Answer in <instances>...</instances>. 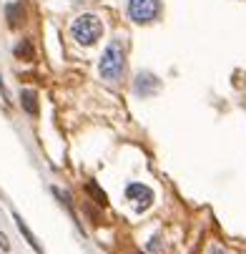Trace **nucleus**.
I'll use <instances>...</instances> for the list:
<instances>
[{
    "instance_id": "nucleus-1",
    "label": "nucleus",
    "mask_w": 246,
    "mask_h": 254,
    "mask_svg": "<svg viewBox=\"0 0 246 254\" xmlns=\"http://www.w3.org/2000/svg\"><path fill=\"white\" fill-rule=\"evenodd\" d=\"M70 35L81 43V46H93L100 35H103V23L91 15V13H83L73 20V25H70Z\"/></svg>"
},
{
    "instance_id": "nucleus-2",
    "label": "nucleus",
    "mask_w": 246,
    "mask_h": 254,
    "mask_svg": "<svg viewBox=\"0 0 246 254\" xmlns=\"http://www.w3.org/2000/svg\"><path fill=\"white\" fill-rule=\"evenodd\" d=\"M98 70H100V76L105 81H118L121 78V73H123V48H121L118 41H113L108 48H105Z\"/></svg>"
},
{
    "instance_id": "nucleus-3",
    "label": "nucleus",
    "mask_w": 246,
    "mask_h": 254,
    "mask_svg": "<svg viewBox=\"0 0 246 254\" xmlns=\"http://www.w3.org/2000/svg\"><path fill=\"white\" fill-rule=\"evenodd\" d=\"M128 13L136 23H151L161 13L158 0H128Z\"/></svg>"
},
{
    "instance_id": "nucleus-4",
    "label": "nucleus",
    "mask_w": 246,
    "mask_h": 254,
    "mask_svg": "<svg viewBox=\"0 0 246 254\" xmlns=\"http://www.w3.org/2000/svg\"><path fill=\"white\" fill-rule=\"evenodd\" d=\"M126 196H128V201H133V206L138 211H144V209H148L153 204V191L148 187H144V184H131L126 189Z\"/></svg>"
},
{
    "instance_id": "nucleus-5",
    "label": "nucleus",
    "mask_w": 246,
    "mask_h": 254,
    "mask_svg": "<svg viewBox=\"0 0 246 254\" xmlns=\"http://www.w3.org/2000/svg\"><path fill=\"white\" fill-rule=\"evenodd\" d=\"M13 216H15V224H18V229H20V234H23V237L28 239V244H30V247H33L35 252H38V254H43V247L38 244V239H35V234H33L30 229H28V224L23 222V216H20V214H13Z\"/></svg>"
},
{
    "instance_id": "nucleus-6",
    "label": "nucleus",
    "mask_w": 246,
    "mask_h": 254,
    "mask_svg": "<svg viewBox=\"0 0 246 254\" xmlns=\"http://www.w3.org/2000/svg\"><path fill=\"white\" fill-rule=\"evenodd\" d=\"M20 106L30 116H38V93L35 91H23L20 93Z\"/></svg>"
},
{
    "instance_id": "nucleus-7",
    "label": "nucleus",
    "mask_w": 246,
    "mask_h": 254,
    "mask_svg": "<svg viewBox=\"0 0 246 254\" xmlns=\"http://www.w3.org/2000/svg\"><path fill=\"white\" fill-rule=\"evenodd\" d=\"M5 15H8L10 28H18V25L23 23V18H25V8H23V3H13V5H8V8H5Z\"/></svg>"
},
{
    "instance_id": "nucleus-8",
    "label": "nucleus",
    "mask_w": 246,
    "mask_h": 254,
    "mask_svg": "<svg viewBox=\"0 0 246 254\" xmlns=\"http://www.w3.org/2000/svg\"><path fill=\"white\" fill-rule=\"evenodd\" d=\"M13 53H15V58H20V61H35V48L30 46V41H20Z\"/></svg>"
},
{
    "instance_id": "nucleus-9",
    "label": "nucleus",
    "mask_w": 246,
    "mask_h": 254,
    "mask_svg": "<svg viewBox=\"0 0 246 254\" xmlns=\"http://www.w3.org/2000/svg\"><path fill=\"white\" fill-rule=\"evenodd\" d=\"M86 191L96 199V204H100V206H105V204H108V196H105V191H100L98 189V184H96V181H88V184H86Z\"/></svg>"
},
{
    "instance_id": "nucleus-10",
    "label": "nucleus",
    "mask_w": 246,
    "mask_h": 254,
    "mask_svg": "<svg viewBox=\"0 0 246 254\" xmlns=\"http://www.w3.org/2000/svg\"><path fill=\"white\" fill-rule=\"evenodd\" d=\"M0 247H3V249H8V239H5L3 234H0Z\"/></svg>"
}]
</instances>
